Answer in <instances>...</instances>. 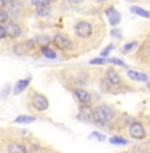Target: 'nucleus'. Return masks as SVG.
Wrapping results in <instances>:
<instances>
[{
    "label": "nucleus",
    "mask_w": 150,
    "mask_h": 153,
    "mask_svg": "<svg viewBox=\"0 0 150 153\" xmlns=\"http://www.w3.org/2000/svg\"><path fill=\"white\" fill-rule=\"evenodd\" d=\"M92 116H94L95 122L99 124H108L113 120L115 111L109 106L101 104V106H98L92 110Z\"/></svg>",
    "instance_id": "f257e3e1"
},
{
    "label": "nucleus",
    "mask_w": 150,
    "mask_h": 153,
    "mask_svg": "<svg viewBox=\"0 0 150 153\" xmlns=\"http://www.w3.org/2000/svg\"><path fill=\"white\" fill-rule=\"evenodd\" d=\"M75 33H76V36H79L82 38L90 37L91 33H92V25L88 23V21H81V23L76 24Z\"/></svg>",
    "instance_id": "f03ea898"
},
{
    "label": "nucleus",
    "mask_w": 150,
    "mask_h": 153,
    "mask_svg": "<svg viewBox=\"0 0 150 153\" xmlns=\"http://www.w3.org/2000/svg\"><path fill=\"white\" fill-rule=\"evenodd\" d=\"M129 135L132 136L133 139H143L146 136V131H145V127H143L142 123H138V122H134L133 124H130L129 127Z\"/></svg>",
    "instance_id": "7ed1b4c3"
},
{
    "label": "nucleus",
    "mask_w": 150,
    "mask_h": 153,
    "mask_svg": "<svg viewBox=\"0 0 150 153\" xmlns=\"http://www.w3.org/2000/svg\"><path fill=\"white\" fill-rule=\"evenodd\" d=\"M32 104L36 108L37 111H45L49 107V102L44 95L41 94H34L33 98H32Z\"/></svg>",
    "instance_id": "20e7f679"
},
{
    "label": "nucleus",
    "mask_w": 150,
    "mask_h": 153,
    "mask_svg": "<svg viewBox=\"0 0 150 153\" xmlns=\"http://www.w3.org/2000/svg\"><path fill=\"white\" fill-rule=\"evenodd\" d=\"M53 41H54V45H57L62 50H69L72 48V42L70 41V38L63 36V34H55L53 38Z\"/></svg>",
    "instance_id": "39448f33"
},
{
    "label": "nucleus",
    "mask_w": 150,
    "mask_h": 153,
    "mask_svg": "<svg viewBox=\"0 0 150 153\" xmlns=\"http://www.w3.org/2000/svg\"><path fill=\"white\" fill-rule=\"evenodd\" d=\"M36 5L37 13L40 16H47L50 13V3L47 0H32Z\"/></svg>",
    "instance_id": "423d86ee"
},
{
    "label": "nucleus",
    "mask_w": 150,
    "mask_h": 153,
    "mask_svg": "<svg viewBox=\"0 0 150 153\" xmlns=\"http://www.w3.org/2000/svg\"><path fill=\"white\" fill-rule=\"evenodd\" d=\"M34 46V41L33 40H29V41H25V42H21V44H17L15 45L13 48V52L17 54V56H25L30 49H33Z\"/></svg>",
    "instance_id": "0eeeda50"
},
{
    "label": "nucleus",
    "mask_w": 150,
    "mask_h": 153,
    "mask_svg": "<svg viewBox=\"0 0 150 153\" xmlns=\"http://www.w3.org/2000/svg\"><path fill=\"white\" fill-rule=\"evenodd\" d=\"M105 81L111 86H119L121 83V76L115 69H108L105 71Z\"/></svg>",
    "instance_id": "6e6552de"
},
{
    "label": "nucleus",
    "mask_w": 150,
    "mask_h": 153,
    "mask_svg": "<svg viewBox=\"0 0 150 153\" xmlns=\"http://www.w3.org/2000/svg\"><path fill=\"white\" fill-rule=\"evenodd\" d=\"M107 17H108L109 24L112 25V27H116L117 24H120L121 15L115 8H109V9H108V11H107Z\"/></svg>",
    "instance_id": "1a4fd4ad"
},
{
    "label": "nucleus",
    "mask_w": 150,
    "mask_h": 153,
    "mask_svg": "<svg viewBox=\"0 0 150 153\" xmlns=\"http://www.w3.org/2000/svg\"><path fill=\"white\" fill-rule=\"evenodd\" d=\"M79 117L82 120H92L94 116H92V110L88 104H82L81 103V108H79Z\"/></svg>",
    "instance_id": "9d476101"
},
{
    "label": "nucleus",
    "mask_w": 150,
    "mask_h": 153,
    "mask_svg": "<svg viewBox=\"0 0 150 153\" xmlns=\"http://www.w3.org/2000/svg\"><path fill=\"white\" fill-rule=\"evenodd\" d=\"M74 95L82 104H88L90 103V99H91L90 94H88L86 90H83V88H76V90H74Z\"/></svg>",
    "instance_id": "9b49d317"
},
{
    "label": "nucleus",
    "mask_w": 150,
    "mask_h": 153,
    "mask_svg": "<svg viewBox=\"0 0 150 153\" xmlns=\"http://www.w3.org/2000/svg\"><path fill=\"white\" fill-rule=\"evenodd\" d=\"M5 34L9 37H18V36H21V29H20V27L18 25H16V24H12V23H9L5 25Z\"/></svg>",
    "instance_id": "f8f14e48"
},
{
    "label": "nucleus",
    "mask_w": 150,
    "mask_h": 153,
    "mask_svg": "<svg viewBox=\"0 0 150 153\" xmlns=\"http://www.w3.org/2000/svg\"><path fill=\"white\" fill-rule=\"evenodd\" d=\"M128 76H129L130 79H134V81H138V82H148L149 81V76L146 74L134 71V70H129V71H128Z\"/></svg>",
    "instance_id": "ddd939ff"
},
{
    "label": "nucleus",
    "mask_w": 150,
    "mask_h": 153,
    "mask_svg": "<svg viewBox=\"0 0 150 153\" xmlns=\"http://www.w3.org/2000/svg\"><path fill=\"white\" fill-rule=\"evenodd\" d=\"M29 82H30L29 78H28V79H20V81H17V82H16V85H15V88H13V94L15 95H18L20 92H23L25 88L28 87Z\"/></svg>",
    "instance_id": "4468645a"
},
{
    "label": "nucleus",
    "mask_w": 150,
    "mask_h": 153,
    "mask_svg": "<svg viewBox=\"0 0 150 153\" xmlns=\"http://www.w3.org/2000/svg\"><path fill=\"white\" fill-rule=\"evenodd\" d=\"M8 153H27V149L23 144L18 143H11L8 145Z\"/></svg>",
    "instance_id": "2eb2a0df"
},
{
    "label": "nucleus",
    "mask_w": 150,
    "mask_h": 153,
    "mask_svg": "<svg viewBox=\"0 0 150 153\" xmlns=\"http://www.w3.org/2000/svg\"><path fill=\"white\" fill-rule=\"evenodd\" d=\"M36 120L34 116H29V115H20L17 116L16 119L13 120L15 123H20V124H29V123H33Z\"/></svg>",
    "instance_id": "dca6fc26"
},
{
    "label": "nucleus",
    "mask_w": 150,
    "mask_h": 153,
    "mask_svg": "<svg viewBox=\"0 0 150 153\" xmlns=\"http://www.w3.org/2000/svg\"><path fill=\"white\" fill-rule=\"evenodd\" d=\"M130 12L134 13L137 16H141V17H145V19H150V12L146 11V9H142L140 7H132L130 8Z\"/></svg>",
    "instance_id": "f3484780"
},
{
    "label": "nucleus",
    "mask_w": 150,
    "mask_h": 153,
    "mask_svg": "<svg viewBox=\"0 0 150 153\" xmlns=\"http://www.w3.org/2000/svg\"><path fill=\"white\" fill-rule=\"evenodd\" d=\"M109 143L111 144H115V145H126L128 140H125L124 137H119V136H113V137L109 139Z\"/></svg>",
    "instance_id": "a211bd4d"
},
{
    "label": "nucleus",
    "mask_w": 150,
    "mask_h": 153,
    "mask_svg": "<svg viewBox=\"0 0 150 153\" xmlns=\"http://www.w3.org/2000/svg\"><path fill=\"white\" fill-rule=\"evenodd\" d=\"M42 54L46 57V58H50V59L57 58V54H55V52H54V50H52L50 48H47V46L42 48Z\"/></svg>",
    "instance_id": "6ab92c4d"
},
{
    "label": "nucleus",
    "mask_w": 150,
    "mask_h": 153,
    "mask_svg": "<svg viewBox=\"0 0 150 153\" xmlns=\"http://www.w3.org/2000/svg\"><path fill=\"white\" fill-rule=\"evenodd\" d=\"M9 91H11V85H5L4 88L0 91V98H1V99H5V98L9 95Z\"/></svg>",
    "instance_id": "aec40b11"
},
{
    "label": "nucleus",
    "mask_w": 150,
    "mask_h": 153,
    "mask_svg": "<svg viewBox=\"0 0 150 153\" xmlns=\"http://www.w3.org/2000/svg\"><path fill=\"white\" fill-rule=\"evenodd\" d=\"M90 63L91 65H105V63H108V62H107V59L105 58H103V57H99V58L91 59Z\"/></svg>",
    "instance_id": "412c9836"
},
{
    "label": "nucleus",
    "mask_w": 150,
    "mask_h": 153,
    "mask_svg": "<svg viewBox=\"0 0 150 153\" xmlns=\"http://www.w3.org/2000/svg\"><path fill=\"white\" fill-rule=\"evenodd\" d=\"M113 45H112V44H109V45H108L107 48H105V49H103V50H101V53H100V57H103V58H105V57H107L108 56V54H109L111 52H112V50H113Z\"/></svg>",
    "instance_id": "4be33fe9"
},
{
    "label": "nucleus",
    "mask_w": 150,
    "mask_h": 153,
    "mask_svg": "<svg viewBox=\"0 0 150 153\" xmlns=\"http://www.w3.org/2000/svg\"><path fill=\"white\" fill-rule=\"evenodd\" d=\"M37 42L40 44L42 48H45L47 44H49V38H47L46 36H40V37H37Z\"/></svg>",
    "instance_id": "5701e85b"
},
{
    "label": "nucleus",
    "mask_w": 150,
    "mask_h": 153,
    "mask_svg": "<svg viewBox=\"0 0 150 153\" xmlns=\"http://www.w3.org/2000/svg\"><path fill=\"white\" fill-rule=\"evenodd\" d=\"M107 62L108 63H115V65H119V66H123V68H125V62L124 61H121V59L119 58H109V59H107Z\"/></svg>",
    "instance_id": "b1692460"
},
{
    "label": "nucleus",
    "mask_w": 150,
    "mask_h": 153,
    "mask_svg": "<svg viewBox=\"0 0 150 153\" xmlns=\"http://www.w3.org/2000/svg\"><path fill=\"white\" fill-rule=\"evenodd\" d=\"M137 45V42L136 41H133V42H129V44H125V46L123 48V52L124 53H128V52H130V50L133 49V48H134Z\"/></svg>",
    "instance_id": "393cba45"
},
{
    "label": "nucleus",
    "mask_w": 150,
    "mask_h": 153,
    "mask_svg": "<svg viewBox=\"0 0 150 153\" xmlns=\"http://www.w3.org/2000/svg\"><path fill=\"white\" fill-rule=\"evenodd\" d=\"M8 20V13L4 11L3 8H0V24L1 23H5Z\"/></svg>",
    "instance_id": "a878e982"
},
{
    "label": "nucleus",
    "mask_w": 150,
    "mask_h": 153,
    "mask_svg": "<svg viewBox=\"0 0 150 153\" xmlns=\"http://www.w3.org/2000/svg\"><path fill=\"white\" fill-rule=\"evenodd\" d=\"M91 137H98L99 141H104V140H105V136L101 135V133H99V132H92Z\"/></svg>",
    "instance_id": "bb28decb"
},
{
    "label": "nucleus",
    "mask_w": 150,
    "mask_h": 153,
    "mask_svg": "<svg viewBox=\"0 0 150 153\" xmlns=\"http://www.w3.org/2000/svg\"><path fill=\"white\" fill-rule=\"evenodd\" d=\"M111 34H112L113 37H116V38H121V32L119 29H112L111 30Z\"/></svg>",
    "instance_id": "cd10ccee"
},
{
    "label": "nucleus",
    "mask_w": 150,
    "mask_h": 153,
    "mask_svg": "<svg viewBox=\"0 0 150 153\" xmlns=\"http://www.w3.org/2000/svg\"><path fill=\"white\" fill-rule=\"evenodd\" d=\"M7 34H5V29H4V27H1L0 25V38H4Z\"/></svg>",
    "instance_id": "c85d7f7f"
},
{
    "label": "nucleus",
    "mask_w": 150,
    "mask_h": 153,
    "mask_svg": "<svg viewBox=\"0 0 150 153\" xmlns=\"http://www.w3.org/2000/svg\"><path fill=\"white\" fill-rule=\"evenodd\" d=\"M71 4H81V3H83L84 0H69Z\"/></svg>",
    "instance_id": "c756f323"
},
{
    "label": "nucleus",
    "mask_w": 150,
    "mask_h": 153,
    "mask_svg": "<svg viewBox=\"0 0 150 153\" xmlns=\"http://www.w3.org/2000/svg\"><path fill=\"white\" fill-rule=\"evenodd\" d=\"M133 153H143V152H142V149L140 148V146H136V148H134V152H133Z\"/></svg>",
    "instance_id": "7c9ffc66"
},
{
    "label": "nucleus",
    "mask_w": 150,
    "mask_h": 153,
    "mask_svg": "<svg viewBox=\"0 0 150 153\" xmlns=\"http://www.w3.org/2000/svg\"><path fill=\"white\" fill-rule=\"evenodd\" d=\"M4 4H5V0H0V8H3Z\"/></svg>",
    "instance_id": "2f4dec72"
},
{
    "label": "nucleus",
    "mask_w": 150,
    "mask_h": 153,
    "mask_svg": "<svg viewBox=\"0 0 150 153\" xmlns=\"http://www.w3.org/2000/svg\"><path fill=\"white\" fill-rule=\"evenodd\" d=\"M49 3H54V1H58V0H47Z\"/></svg>",
    "instance_id": "473e14b6"
},
{
    "label": "nucleus",
    "mask_w": 150,
    "mask_h": 153,
    "mask_svg": "<svg viewBox=\"0 0 150 153\" xmlns=\"http://www.w3.org/2000/svg\"><path fill=\"white\" fill-rule=\"evenodd\" d=\"M99 1H105V0H99Z\"/></svg>",
    "instance_id": "72a5a7b5"
},
{
    "label": "nucleus",
    "mask_w": 150,
    "mask_h": 153,
    "mask_svg": "<svg viewBox=\"0 0 150 153\" xmlns=\"http://www.w3.org/2000/svg\"><path fill=\"white\" fill-rule=\"evenodd\" d=\"M148 87H149V88H150V83H149V85H148Z\"/></svg>",
    "instance_id": "f704fd0d"
}]
</instances>
